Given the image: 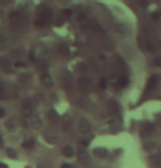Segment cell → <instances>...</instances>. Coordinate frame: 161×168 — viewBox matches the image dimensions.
<instances>
[{
    "label": "cell",
    "instance_id": "ffe728a7",
    "mask_svg": "<svg viewBox=\"0 0 161 168\" xmlns=\"http://www.w3.org/2000/svg\"><path fill=\"white\" fill-rule=\"evenodd\" d=\"M63 155L65 157H71L74 155V149H72V146H70V145H67V146H65L63 149Z\"/></svg>",
    "mask_w": 161,
    "mask_h": 168
},
{
    "label": "cell",
    "instance_id": "4fadbf2b",
    "mask_svg": "<svg viewBox=\"0 0 161 168\" xmlns=\"http://www.w3.org/2000/svg\"><path fill=\"white\" fill-rule=\"evenodd\" d=\"M93 155L99 157V158H104L108 155V150L103 149V147H97L93 150Z\"/></svg>",
    "mask_w": 161,
    "mask_h": 168
},
{
    "label": "cell",
    "instance_id": "603a6c76",
    "mask_svg": "<svg viewBox=\"0 0 161 168\" xmlns=\"http://www.w3.org/2000/svg\"><path fill=\"white\" fill-rule=\"evenodd\" d=\"M30 76H31V74L30 73H28V72H25V73H21V74H19V81L22 82V83H25V82L29 81Z\"/></svg>",
    "mask_w": 161,
    "mask_h": 168
},
{
    "label": "cell",
    "instance_id": "7bdbcfd3",
    "mask_svg": "<svg viewBox=\"0 0 161 168\" xmlns=\"http://www.w3.org/2000/svg\"><path fill=\"white\" fill-rule=\"evenodd\" d=\"M0 168H8V166L3 163H0Z\"/></svg>",
    "mask_w": 161,
    "mask_h": 168
},
{
    "label": "cell",
    "instance_id": "f546056e",
    "mask_svg": "<svg viewBox=\"0 0 161 168\" xmlns=\"http://www.w3.org/2000/svg\"><path fill=\"white\" fill-rule=\"evenodd\" d=\"M28 6V2H25V1H23V2H18V11H20V10H23L25 7Z\"/></svg>",
    "mask_w": 161,
    "mask_h": 168
},
{
    "label": "cell",
    "instance_id": "d6986e66",
    "mask_svg": "<svg viewBox=\"0 0 161 168\" xmlns=\"http://www.w3.org/2000/svg\"><path fill=\"white\" fill-rule=\"evenodd\" d=\"M108 108H109V110L112 114H115V112H117V110H118V105H117V103L114 102V100H110L109 103H108Z\"/></svg>",
    "mask_w": 161,
    "mask_h": 168
},
{
    "label": "cell",
    "instance_id": "f1b7e54d",
    "mask_svg": "<svg viewBox=\"0 0 161 168\" xmlns=\"http://www.w3.org/2000/svg\"><path fill=\"white\" fill-rule=\"evenodd\" d=\"M99 85H100V87H101L102 90L106 88V85H108L106 79H105V78H101V79H100V82H99Z\"/></svg>",
    "mask_w": 161,
    "mask_h": 168
},
{
    "label": "cell",
    "instance_id": "277c9868",
    "mask_svg": "<svg viewBox=\"0 0 161 168\" xmlns=\"http://www.w3.org/2000/svg\"><path fill=\"white\" fill-rule=\"evenodd\" d=\"M14 39L12 38L10 35L5 34V33H1L0 34V49H7L11 46L13 44Z\"/></svg>",
    "mask_w": 161,
    "mask_h": 168
},
{
    "label": "cell",
    "instance_id": "9a60e30c",
    "mask_svg": "<svg viewBox=\"0 0 161 168\" xmlns=\"http://www.w3.org/2000/svg\"><path fill=\"white\" fill-rule=\"evenodd\" d=\"M157 81H158V79H157V76H150L149 81L147 83V86H146V91L147 92H150L151 90H154L157 85Z\"/></svg>",
    "mask_w": 161,
    "mask_h": 168
},
{
    "label": "cell",
    "instance_id": "b9f144b4",
    "mask_svg": "<svg viewBox=\"0 0 161 168\" xmlns=\"http://www.w3.org/2000/svg\"><path fill=\"white\" fill-rule=\"evenodd\" d=\"M110 124H112V126H114V124H116V120H114V119L110 120Z\"/></svg>",
    "mask_w": 161,
    "mask_h": 168
},
{
    "label": "cell",
    "instance_id": "ee69618b",
    "mask_svg": "<svg viewBox=\"0 0 161 168\" xmlns=\"http://www.w3.org/2000/svg\"><path fill=\"white\" fill-rule=\"evenodd\" d=\"M2 144V139H1V137H0V145Z\"/></svg>",
    "mask_w": 161,
    "mask_h": 168
},
{
    "label": "cell",
    "instance_id": "836d02e7",
    "mask_svg": "<svg viewBox=\"0 0 161 168\" xmlns=\"http://www.w3.org/2000/svg\"><path fill=\"white\" fill-rule=\"evenodd\" d=\"M6 96V92H5V88L2 87V85L0 84V99H3Z\"/></svg>",
    "mask_w": 161,
    "mask_h": 168
},
{
    "label": "cell",
    "instance_id": "6da1fadb",
    "mask_svg": "<svg viewBox=\"0 0 161 168\" xmlns=\"http://www.w3.org/2000/svg\"><path fill=\"white\" fill-rule=\"evenodd\" d=\"M9 21L14 29H22L25 27L29 19H28V15L22 11L14 10L9 13Z\"/></svg>",
    "mask_w": 161,
    "mask_h": 168
},
{
    "label": "cell",
    "instance_id": "484cf974",
    "mask_svg": "<svg viewBox=\"0 0 161 168\" xmlns=\"http://www.w3.org/2000/svg\"><path fill=\"white\" fill-rule=\"evenodd\" d=\"M146 48H147V50H149V52H155L156 49V46L155 44L152 43V41H147L146 43Z\"/></svg>",
    "mask_w": 161,
    "mask_h": 168
},
{
    "label": "cell",
    "instance_id": "7c38bea8",
    "mask_svg": "<svg viewBox=\"0 0 161 168\" xmlns=\"http://www.w3.org/2000/svg\"><path fill=\"white\" fill-rule=\"evenodd\" d=\"M87 26L91 29V31H93V32H98L99 29H100V27H101V25H100V23L98 22V20H95V19L90 20V21L87 23Z\"/></svg>",
    "mask_w": 161,
    "mask_h": 168
},
{
    "label": "cell",
    "instance_id": "cb8c5ba5",
    "mask_svg": "<svg viewBox=\"0 0 161 168\" xmlns=\"http://www.w3.org/2000/svg\"><path fill=\"white\" fill-rule=\"evenodd\" d=\"M46 139H47V141H48L51 144H56L58 142V137L57 135H55V134H48V135L46 137Z\"/></svg>",
    "mask_w": 161,
    "mask_h": 168
},
{
    "label": "cell",
    "instance_id": "8d00e7d4",
    "mask_svg": "<svg viewBox=\"0 0 161 168\" xmlns=\"http://www.w3.org/2000/svg\"><path fill=\"white\" fill-rule=\"evenodd\" d=\"M155 64L156 66H158V67H161V58L160 57H158V58L155 60Z\"/></svg>",
    "mask_w": 161,
    "mask_h": 168
},
{
    "label": "cell",
    "instance_id": "7a4b0ae2",
    "mask_svg": "<svg viewBox=\"0 0 161 168\" xmlns=\"http://www.w3.org/2000/svg\"><path fill=\"white\" fill-rule=\"evenodd\" d=\"M52 19V10L47 7H43L40 8L37 11V19L35 21V25H37L39 27L45 25V24L49 23Z\"/></svg>",
    "mask_w": 161,
    "mask_h": 168
},
{
    "label": "cell",
    "instance_id": "1f68e13d",
    "mask_svg": "<svg viewBox=\"0 0 161 168\" xmlns=\"http://www.w3.org/2000/svg\"><path fill=\"white\" fill-rule=\"evenodd\" d=\"M37 67L42 70H46L47 69V64H45V61H39V64H37Z\"/></svg>",
    "mask_w": 161,
    "mask_h": 168
},
{
    "label": "cell",
    "instance_id": "83f0119b",
    "mask_svg": "<svg viewBox=\"0 0 161 168\" xmlns=\"http://www.w3.org/2000/svg\"><path fill=\"white\" fill-rule=\"evenodd\" d=\"M7 154L11 157V158H17V152L14 151L13 149H11V147H9V149L7 150Z\"/></svg>",
    "mask_w": 161,
    "mask_h": 168
},
{
    "label": "cell",
    "instance_id": "7402d4cb",
    "mask_svg": "<svg viewBox=\"0 0 161 168\" xmlns=\"http://www.w3.org/2000/svg\"><path fill=\"white\" fill-rule=\"evenodd\" d=\"M35 144V141L34 139H29V140H25L24 142L22 143V146L24 149H32Z\"/></svg>",
    "mask_w": 161,
    "mask_h": 168
},
{
    "label": "cell",
    "instance_id": "ba28073f",
    "mask_svg": "<svg viewBox=\"0 0 161 168\" xmlns=\"http://www.w3.org/2000/svg\"><path fill=\"white\" fill-rule=\"evenodd\" d=\"M78 161L82 164V165H88L90 163V156L86 151L81 150L78 152Z\"/></svg>",
    "mask_w": 161,
    "mask_h": 168
},
{
    "label": "cell",
    "instance_id": "5b68a950",
    "mask_svg": "<svg viewBox=\"0 0 161 168\" xmlns=\"http://www.w3.org/2000/svg\"><path fill=\"white\" fill-rule=\"evenodd\" d=\"M29 123L30 126L33 128V129H41L42 126H43V121H42V119H41V117L39 115H36V114H32L31 116H30V119H29Z\"/></svg>",
    "mask_w": 161,
    "mask_h": 168
},
{
    "label": "cell",
    "instance_id": "2e32d148",
    "mask_svg": "<svg viewBox=\"0 0 161 168\" xmlns=\"http://www.w3.org/2000/svg\"><path fill=\"white\" fill-rule=\"evenodd\" d=\"M156 146H157V144H156L155 141H152V140H148V141H146L144 143V149H145V151H147V152L154 151L156 149Z\"/></svg>",
    "mask_w": 161,
    "mask_h": 168
},
{
    "label": "cell",
    "instance_id": "d590c367",
    "mask_svg": "<svg viewBox=\"0 0 161 168\" xmlns=\"http://www.w3.org/2000/svg\"><path fill=\"white\" fill-rule=\"evenodd\" d=\"M64 13H65L66 15H71V14H72V10H71V9H65V10H64Z\"/></svg>",
    "mask_w": 161,
    "mask_h": 168
},
{
    "label": "cell",
    "instance_id": "d4e9b609",
    "mask_svg": "<svg viewBox=\"0 0 161 168\" xmlns=\"http://www.w3.org/2000/svg\"><path fill=\"white\" fill-rule=\"evenodd\" d=\"M6 127L8 130H10V131H13L16 127H17V124H16V122L13 121V120H8L6 122Z\"/></svg>",
    "mask_w": 161,
    "mask_h": 168
},
{
    "label": "cell",
    "instance_id": "60d3db41",
    "mask_svg": "<svg viewBox=\"0 0 161 168\" xmlns=\"http://www.w3.org/2000/svg\"><path fill=\"white\" fill-rule=\"evenodd\" d=\"M51 98L53 100H57V97H56V94H51Z\"/></svg>",
    "mask_w": 161,
    "mask_h": 168
},
{
    "label": "cell",
    "instance_id": "e0dca14e",
    "mask_svg": "<svg viewBox=\"0 0 161 168\" xmlns=\"http://www.w3.org/2000/svg\"><path fill=\"white\" fill-rule=\"evenodd\" d=\"M150 162L151 164L156 166V167H159L161 166V154H155V155H152V156L150 157Z\"/></svg>",
    "mask_w": 161,
    "mask_h": 168
},
{
    "label": "cell",
    "instance_id": "ab89813d",
    "mask_svg": "<svg viewBox=\"0 0 161 168\" xmlns=\"http://www.w3.org/2000/svg\"><path fill=\"white\" fill-rule=\"evenodd\" d=\"M5 116V109L3 108H0V119Z\"/></svg>",
    "mask_w": 161,
    "mask_h": 168
},
{
    "label": "cell",
    "instance_id": "e575fe53",
    "mask_svg": "<svg viewBox=\"0 0 161 168\" xmlns=\"http://www.w3.org/2000/svg\"><path fill=\"white\" fill-rule=\"evenodd\" d=\"M151 17H152L154 20H159L161 17V13L160 12H154V13L151 14Z\"/></svg>",
    "mask_w": 161,
    "mask_h": 168
},
{
    "label": "cell",
    "instance_id": "f35d334b",
    "mask_svg": "<svg viewBox=\"0 0 161 168\" xmlns=\"http://www.w3.org/2000/svg\"><path fill=\"white\" fill-rule=\"evenodd\" d=\"M60 168H74V167H72V166H71L70 164H63Z\"/></svg>",
    "mask_w": 161,
    "mask_h": 168
},
{
    "label": "cell",
    "instance_id": "4dcf8cb0",
    "mask_svg": "<svg viewBox=\"0 0 161 168\" xmlns=\"http://www.w3.org/2000/svg\"><path fill=\"white\" fill-rule=\"evenodd\" d=\"M25 66H26L25 62H23L21 60H17V61L14 62V67H17V68H24Z\"/></svg>",
    "mask_w": 161,
    "mask_h": 168
},
{
    "label": "cell",
    "instance_id": "30bf717a",
    "mask_svg": "<svg viewBox=\"0 0 161 168\" xmlns=\"http://www.w3.org/2000/svg\"><path fill=\"white\" fill-rule=\"evenodd\" d=\"M71 123H72V118L70 117L69 114H65L62 118V128H63V130H68L69 127L71 126Z\"/></svg>",
    "mask_w": 161,
    "mask_h": 168
},
{
    "label": "cell",
    "instance_id": "ac0fdd59",
    "mask_svg": "<svg viewBox=\"0 0 161 168\" xmlns=\"http://www.w3.org/2000/svg\"><path fill=\"white\" fill-rule=\"evenodd\" d=\"M144 131H145V133L147 134V135H150V134H152L154 132H155V127H154V124H152V123H150V122H147V123H145Z\"/></svg>",
    "mask_w": 161,
    "mask_h": 168
},
{
    "label": "cell",
    "instance_id": "8992f818",
    "mask_svg": "<svg viewBox=\"0 0 161 168\" xmlns=\"http://www.w3.org/2000/svg\"><path fill=\"white\" fill-rule=\"evenodd\" d=\"M0 68H1V70L5 73H8V74L14 72V68H13L12 64L10 62V60H8L6 58H2L0 60Z\"/></svg>",
    "mask_w": 161,
    "mask_h": 168
},
{
    "label": "cell",
    "instance_id": "d6a6232c",
    "mask_svg": "<svg viewBox=\"0 0 161 168\" xmlns=\"http://www.w3.org/2000/svg\"><path fill=\"white\" fill-rule=\"evenodd\" d=\"M77 68L79 69V71H82V72H85V71L87 70V66L83 64V62H80V64H78Z\"/></svg>",
    "mask_w": 161,
    "mask_h": 168
},
{
    "label": "cell",
    "instance_id": "4316f807",
    "mask_svg": "<svg viewBox=\"0 0 161 168\" xmlns=\"http://www.w3.org/2000/svg\"><path fill=\"white\" fill-rule=\"evenodd\" d=\"M118 82H120V84H121L122 86H126L127 84H128V78L126 76H123L121 79H118Z\"/></svg>",
    "mask_w": 161,
    "mask_h": 168
},
{
    "label": "cell",
    "instance_id": "44dd1931",
    "mask_svg": "<svg viewBox=\"0 0 161 168\" xmlns=\"http://www.w3.org/2000/svg\"><path fill=\"white\" fill-rule=\"evenodd\" d=\"M58 52L63 56H69V48L66 44H59L58 45Z\"/></svg>",
    "mask_w": 161,
    "mask_h": 168
},
{
    "label": "cell",
    "instance_id": "8fae6325",
    "mask_svg": "<svg viewBox=\"0 0 161 168\" xmlns=\"http://www.w3.org/2000/svg\"><path fill=\"white\" fill-rule=\"evenodd\" d=\"M41 81H42V83H43V84H44L45 86H47V87L53 86V84H54L52 76H49L47 72H44V73L42 74V76H41Z\"/></svg>",
    "mask_w": 161,
    "mask_h": 168
},
{
    "label": "cell",
    "instance_id": "5bb4252c",
    "mask_svg": "<svg viewBox=\"0 0 161 168\" xmlns=\"http://www.w3.org/2000/svg\"><path fill=\"white\" fill-rule=\"evenodd\" d=\"M48 118H49V120H51L53 123H58L59 120H60V117L58 115V112L54 109H51L48 111Z\"/></svg>",
    "mask_w": 161,
    "mask_h": 168
},
{
    "label": "cell",
    "instance_id": "9c48e42d",
    "mask_svg": "<svg viewBox=\"0 0 161 168\" xmlns=\"http://www.w3.org/2000/svg\"><path fill=\"white\" fill-rule=\"evenodd\" d=\"M32 111H33V108H32V105L30 104L29 102H24L22 104V107H21V112L24 117H30L32 115Z\"/></svg>",
    "mask_w": 161,
    "mask_h": 168
},
{
    "label": "cell",
    "instance_id": "52a82bcc",
    "mask_svg": "<svg viewBox=\"0 0 161 168\" xmlns=\"http://www.w3.org/2000/svg\"><path fill=\"white\" fill-rule=\"evenodd\" d=\"M78 128H79V131L81 133H88L91 129V124L88 119L86 118H80L79 122H78Z\"/></svg>",
    "mask_w": 161,
    "mask_h": 168
},
{
    "label": "cell",
    "instance_id": "3957f363",
    "mask_svg": "<svg viewBox=\"0 0 161 168\" xmlns=\"http://www.w3.org/2000/svg\"><path fill=\"white\" fill-rule=\"evenodd\" d=\"M33 55H34L35 59L40 60V61H44L45 59H47L51 55V50L49 48L45 45H39L35 47V49L33 50Z\"/></svg>",
    "mask_w": 161,
    "mask_h": 168
},
{
    "label": "cell",
    "instance_id": "74e56055",
    "mask_svg": "<svg viewBox=\"0 0 161 168\" xmlns=\"http://www.w3.org/2000/svg\"><path fill=\"white\" fill-rule=\"evenodd\" d=\"M80 143H81L82 145H85V146H87V145L89 144V141H88L87 139H82V140L80 141Z\"/></svg>",
    "mask_w": 161,
    "mask_h": 168
}]
</instances>
